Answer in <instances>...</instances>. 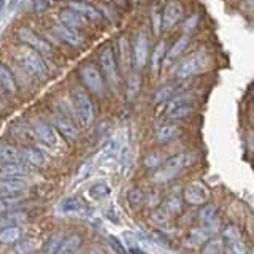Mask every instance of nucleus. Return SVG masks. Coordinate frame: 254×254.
Returning <instances> with one entry per match:
<instances>
[{"instance_id":"f03ea898","label":"nucleus","mask_w":254,"mask_h":254,"mask_svg":"<svg viewBox=\"0 0 254 254\" xmlns=\"http://www.w3.org/2000/svg\"><path fill=\"white\" fill-rule=\"evenodd\" d=\"M208 64H210L208 56H205L203 53H194L177 64V67H175V78L189 79L192 76H197L208 68Z\"/></svg>"},{"instance_id":"4c0bfd02","label":"nucleus","mask_w":254,"mask_h":254,"mask_svg":"<svg viewBox=\"0 0 254 254\" xmlns=\"http://www.w3.org/2000/svg\"><path fill=\"white\" fill-rule=\"evenodd\" d=\"M110 188L105 185V183H95L94 186L89 188V195L92 198H95V200H102V198H105L110 195Z\"/></svg>"},{"instance_id":"a211bd4d","label":"nucleus","mask_w":254,"mask_h":254,"mask_svg":"<svg viewBox=\"0 0 254 254\" xmlns=\"http://www.w3.org/2000/svg\"><path fill=\"white\" fill-rule=\"evenodd\" d=\"M190 43V35L189 34H185V35H181L177 42H175L172 45V48L169 50V53L165 54V64H172L175 59H178L180 58V54L181 53H185V50L189 46Z\"/></svg>"},{"instance_id":"7c9ffc66","label":"nucleus","mask_w":254,"mask_h":254,"mask_svg":"<svg viewBox=\"0 0 254 254\" xmlns=\"http://www.w3.org/2000/svg\"><path fill=\"white\" fill-rule=\"evenodd\" d=\"M177 94V84H165L162 86L161 89H159L156 94H154V102L156 103H161V102H167V100H170L173 99V95Z\"/></svg>"},{"instance_id":"f3484780","label":"nucleus","mask_w":254,"mask_h":254,"mask_svg":"<svg viewBox=\"0 0 254 254\" xmlns=\"http://www.w3.org/2000/svg\"><path fill=\"white\" fill-rule=\"evenodd\" d=\"M26 188V183L19 178H3L0 181V195L2 197H14Z\"/></svg>"},{"instance_id":"b1692460","label":"nucleus","mask_w":254,"mask_h":254,"mask_svg":"<svg viewBox=\"0 0 254 254\" xmlns=\"http://www.w3.org/2000/svg\"><path fill=\"white\" fill-rule=\"evenodd\" d=\"M22 161H26L32 167H43L46 159H45V154L38 148L30 146L22 151Z\"/></svg>"},{"instance_id":"bb28decb","label":"nucleus","mask_w":254,"mask_h":254,"mask_svg":"<svg viewBox=\"0 0 254 254\" xmlns=\"http://www.w3.org/2000/svg\"><path fill=\"white\" fill-rule=\"evenodd\" d=\"M121 149H123L121 141H119L118 138L111 140L108 145L103 148V151H102V159H103V161H113V159H116L119 156Z\"/></svg>"},{"instance_id":"ddd939ff","label":"nucleus","mask_w":254,"mask_h":254,"mask_svg":"<svg viewBox=\"0 0 254 254\" xmlns=\"http://www.w3.org/2000/svg\"><path fill=\"white\" fill-rule=\"evenodd\" d=\"M148 51H149V42L145 34H140L135 40L133 45V64L137 68H141L146 65L148 62Z\"/></svg>"},{"instance_id":"c03bdc74","label":"nucleus","mask_w":254,"mask_h":254,"mask_svg":"<svg viewBox=\"0 0 254 254\" xmlns=\"http://www.w3.org/2000/svg\"><path fill=\"white\" fill-rule=\"evenodd\" d=\"M222 235H224V238L227 242H232V240H237V238H240V232H238V229L235 226H229Z\"/></svg>"},{"instance_id":"393cba45","label":"nucleus","mask_w":254,"mask_h":254,"mask_svg":"<svg viewBox=\"0 0 254 254\" xmlns=\"http://www.w3.org/2000/svg\"><path fill=\"white\" fill-rule=\"evenodd\" d=\"M0 84L3 86L5 91L11 92V94L16 92V81L13 78V73L3 62H0Z\"/></svg>"},{"instance_id":"8fccbe9b","label":"nucleus","mask_w":254,"mask_h":254,"mask_svg":"<svg viewBox=\"0 0 254 254\" xmlns=\"http://www.w3.org/2000/svg\"><path fill=\"white\" fill-rule=\"evenodd\" d=\"M89 254H105V253H103L100 248H92V250L89 251Z\"/></svg>"},{"instance_id":"a878e982","label":"nucleus","mask_w":254,"mask_h":254,"mask_svg":"<svg viewBox=\"0 0 254 254\" xmlns=\"http://www.w3.org/2000/svg\"><path fill=\"white\" fill-rule=\"evenodd\" d=\"M21 238V230L18 226H10L0 229V242L6 245H14Z\"/></svg>"},{"instance_id":"9b49d317","label":"nucleus","mask_w":254,"mask_h":254,"mask_svg":"<svg viewBox=\"0 0 254 254\" xmlns=\"http://www.w3.org/2000/svg\"><path fill=\"white\" fill-rule=\"evenodd\" d=\"M181 18H183V5L180 2H177V0H172V2L165 5L164 11L161 14L162 29L170 30L172 27L177 26Z\"/></svg>"},{"instance_id":"2eb2a0df","label":"nucleus","mask_w":254,"mask_h":254,"mask_svg":"<svg viewBox=\"0 0 254 254\" xmlns=\"http://www.w3.org/2000/svg\"><path fill=\"white\" fill-rule=\"evenodd\" d=\"M70 8L89 21H100V18H102V14L97 8L92 6L91 3L84 2V0H73V2L70 3Z\"/></svg>"},{"instance_id":"dca6fc26","label":"nucleus","mask_w":254,"mask_h":254,"mask_svg":"<svg viewBox=\"0 0 254 254\" xmlns=\"http://www.w3.org/2000/svg\"><path fill=\"white\" fill-rule=\"evenodd\" d=\"M53 30H54V34L58 35L59 38H62L64 42H67L68 45H79L81 43V37L78 35V30L76 29H71L68 26H65V24H62V22H56L54 26H53Z\"/></svg>"},{"instance_id":"9d476101","label":"nucleus","mask_w":254,"mask_h":254,"mask_svg":"<svg viewBox=\"0 0 254 254\" xmlns=\"http://www.w3.org/2000/svg\"><path fill=\"white\" fill-rule=\"evenodd\" d=\"M185 200L189 203V205H205L206 200H208L210 197V192L208 189H206L205 185H202V183H190V185H188L185 188Z\"/></svg>"},{"instance_id":"864d4df0","label":"nucleus","mask_w":254,"mask_h":254,"mask_svg":"<svg viewBox=\"0 0 254 254\" xmlns=\"http://www.w3.org/2000/svg\"><path fill=\"white\" fill-rule=\"evenodd\" d=\"M71 2H73V0H71Z\"/></svg>"},{"instance_id":"5701e85b","label":"nucleus","mask_w":254,"mask_h":254,"mask_svg":"<svg viewBox=\"0 0 254 254\" xmlns=\"http://www.w3.org/2000/svg\"><path fill=\"white\" fill-rule=\"evenodd\" d=\"M81 245H83V238L78 234H73L67 238H64L61 248L56 254H76L79 248H81Z\"/></svg>"},{"instance_id":"39448f33","label":"nucleus","mask_w":254,"mask_h":254,"mask_svg":"<svg viewBox=\"0 0 254 254\" xmlns=\"http://www.w3.org/2000/svg\"><path fill=\"white\" fill-rule=\"evenodd\" d=\"M99 61H100V67H102V75L107 78V81L116 87L119 81V75H118V64L116 58L113 53V48L105 46L99 54Z\"/></svg>"},{"instance_id":"1a4fd4ad","label":"nucleus","mask_w":254,"mask_h":254,"mask_svg":"<svg viewBox=\"0 0 254 254\" xmlns=\"http://www.w3.org/2000/svg\"><path fill=\"white\" fill-rule=\"evenodd\" d=\"M18 37L22 40L24 43L29 45L32 50H35L40 54H51V46L46 40L40 38L34 30H30L29 27H21L18 30Z\"/></svg>"},{"instance_id":"aec40b11","label":"nucleus","mask_w":254,"mask_h":254,"mask_svg":"<svg viewBox=\"0 0 254 254\" xmlns=\"http://www.w3.org/2000/svg\"><path fill=\"white\" fill-rule=\"evenodd\" d=\"M118 50H119V62H121V68L124 71H129L132 67V56H130V46L127 37H121L118 42Z\"/></svg>"},{"instance_id":"6ab92c4d","label":"nucleus","mask_w":254,"mask_h":254,"mask_svg":"<svg viewBox=\"0 0 254 254\" xmlns=\"http://www.w3.org/2000/svg\"><path fill=\"white\" fill-rule=\"evenodd\" d=\"M181 135V127L177 124H165L159 127L156 132V140L157 143H169L175 138H178Z\"/></svg>"},{"instance_id":"6e6552de","label":"nucleus","mask_w":254,"mask_h":254,"mask_svg":"<svg viewBox=\"0 0 254 254\" xmlns=\"http://www.w3.org/2000/svg\"><path fill=\"white\" fill-rule=\"evenodd\" d=\"M53 126L64 138L67 140H76L78 138V126L68 115L58 111L53 115Z\"/></svg>"},{"instance_id":"0eeeda50","label":"nucleus","mask_w":254,"mask_h":254,"mask_svg":"<svg viewBox=\"0 0 254 254\" xmlns=\"http://www.w3.org/2000/svg\"><path fill=\"white\" fill-rule=\"evenodd\" d=\"M192 111H194V105L190 95H178V97L170 99L169 107L165 110V116L170 119H185Z\"/></svg>"},{"instance_id":"f8f14e48","label":"nucleus","mask_w":254,"mask_h":254,"mask_svg":"<svg viewBox=\"0 0 254 254\" xmlns=\"http://www.w3.org/2000/svg\"><path fill=\"white\" fill-rule=\"evenodd\" d=\"M34 132L37 133V137L42 140L43 143L50 146H58L59 137H58V130L54 129L53 124H48L45 121H35L34 124Z\"/></svg>"},{"instance_id":"c756f323","label":"nucleus","mask_w":254,"mask_h":254,"mask_svg":"<svg viewBox=\"0 0 254 254\" xmlns=\"http://www.w3.org/2000/svg\"><path fill=\"white\" fill-rule=\"evenodd\" d=\"M206 240H208V232H206V229H194L189 232V235L186 238V243L189 246H200Z\"/></svg>"},{"instance_id":"79ce46f5","label":"nucleus","mask_w":254,"mask_h":254,"mask_svg":"<svg viewBox=\"0 0 254 254\" xmlns=\"http://www.w3.org/2000/svg\"><path fill=\"white\" fill-rule=\"evenodd\" d=\"M16 202H18L16 197H0V214L6 213Z\"/></svg>"},{"instance_id":"e433bc0d","label":"nucleus","mask_w":254,"mask_h":254,"mask_svg":"<svg viewBox=\"0 0 254 254\" xmlns=\"http://www.w3.org/2000/svg\"><path fill=\"white\" fill-rule=\"evenodd\" d=\"M164 54H165V43L161 42V43H157V46L154 48L153 58H151V67H153L154 73L159 70V67H161V64L164 61Z\"/></svg>"},{"instance_id":"37998d69","label":"nucleus","mask_w":254,"mask_h":254,"mask_svg":"<svg viewBox=\"0 0 254 254\" xmlns=\"http://www.w3.org/2000/svg\"><path fill=\"white\" fill-rule=\"evenodd\" d=\"M221 253V242L210 240L203 246V254H219Z\"/></svg>"},{"instance_id":"2f4dec72","label":"nucleus","mask_w":254,"mask_h":254,"mask_svg":"<svg viewBox=\"0 0 254 254\" xmlns=\"http://www.w3.org/2000/svg\"><path fill=\"white\" fill-rule=\"evenodd\" d=\"M62 242H64V235L61 232L51 234L50 238L46 240V245H45V254H56L59 251Z\"/></svg>"},{"instance_id":"4be33fe9","label":"nucleus","mask_w":254,"mask_h":254,"mask_svg":"<svg viewBox=\"0 0 254 254\" xmlns=\"http://www.w3.org/2000/svg\"><path fill=\"white\" fill-rule=\"evenodd\" d=\"M0 161L2 162H22V151L8 143H0Z\"/></svg>"},{"instance_id":"3c124183","label":"nucleus","mask_w":254,"mask_h":254,"mask_svg":"<svg viewBox=\"0 0 254 254\" xmlns=\"http://www.w3.org/2000/svg\"><path fill=\"white\" fill-rule=\"evenodd\" d=\"M8 2H10V0H0V11H2L3 8L8 5Z\"/></svg>"},{"instance_id":"cd10ccee","label":"nucleus","mask_w":254,"mask_h":254,"mask_svg":"<svg viewBox=\"0 0 254 254\" xmlns=\"http://www.w3.org/2000/svg\"><path fill=\"white\" fill-rule=\"evenodd\" d=\"M198 218L203 226H213L218 221V211L213 205H205L198 213Z\"/></svg>"},{"instance_id":"c9c22d12","label":"nucleus","mask_w":254,"mask_h":254,"mask_svg":"<svg viewBox=\"0 0 254 254\" xmlns=\"http://www.w3.org/2000/svg\"><path fill=\"white\" fill-rule=\"evenodd\" d=\"M127 200L132 206H138L146 200V192L141 188H132L127 192Z\"/></svg>"},{"instance_id":"72a5a7b5","label":"nucleus","mask_w":254,"mask_h":254,"mask_svg":"<svg viewBox=\"0 0 254 254\" xmlns=\"http://www.w3.org/2000/svg\"><path fill=\"white\" fill-rule=\"evenodd\" d=\"M26 219V214L24 213H10L5 214V216H0V229L10 227V226H19L21 222Z\"/></svg>"},{"instance_id":"473e14b6","label":"nucleus","mask_w":254,"mask_h":254,"mask_svg":"<svg viewBox=\"0 0 254 254\" xmlns=\"http://www.w3.org/2000/svg\"><path fill=\"white\" fill-rule=\"evenodd\" d=\"M83 208V203L78 200L76 197H65L59 203V210L62 213H76Z\"/></svg>"},{"instance_id":"20e7f679","label":"nucleus","mask_w":254,"mask_h":254,"mask_svg":"<svg viewBox=\"0 0 254 254\" xmlns=\"http://www.w3.org/2000/svg\"><path fill=\"white\" fill-rule=\"evenodd\" d=\"M73 103H75V115L78 124L81 127H89L95 116V108L91 97L86 94V91L78 89L73 94Z\"/></svg>"},{"instance_id":"4468645a","label":"nucleus","mask_w":254,"mask_h":254,"mask_svg":"<svg viewBox=\"0 0 254 254\" xmlns=\"http://www.w3.org/2000/svg\"><path fill=\"white\" fill-rule=\"evenodd\" d=\"M29 172V167L22 162H3L0 165V178H22Z\"/></svg>"},{"instance_id":"c85d7f7f","label":"nucleus","mask_w":254,"mask_h":254,"mask_svg":"<svg viewBox=\"0 0 254 254\" xmlns=\"http://www.w3.org/2000/svg\"><path fill=\"white\" fill-rule=\"evenodd\" d=\"M161 208L169 214V216H173V214H178L181 211V200L177 195H170L167 197L165 200L161 203Z\"/></svg>"},{"instance_id":"49530a36","label":"nucleus","mask_w":254,"mask_h":254,"mask_svg":"<svg viewBox=\"0 0 254 254\" xmlns=\"http://www.w3.org/2000/svg\"><path fill=\"white\" fill-rule=\"evenodd\" d=\"M197 21H198V16H197V14L190 16V18L186 21V24H185V30L188 32V34H189V32L197 26Z\"/></svg>"},{"instance_id":"7ed1b4c3","label":"nucleus","mask_w":254,"mask_h":254,"mask_svg":"<svg viewBox=\"0 0 254 254\" xmlns=\"http://www.w3.org/2000/svg\"><path fill=\"white\" fill-rule=\"evenodd\" d=\"M190 162H192V154L181 153L177 156H172L161 165V169H157L154 172L153 180L156 183H169L177 177L181 170H185Z\"/></svg>"},{"instance_id":"a19ab883","label":"nucleus","mask_w":254,"mask_h":254,"mask_svg":"<svg viewBox=\"0 0 254 254\" xmlns=\"http://www.w3.org/2000/svg\"><path fill=\"white\" fill-rule=\"evenodd\" d=\"M14 135H16V138H19V140L32 141V140H34L35 132H34V130H30L26 124H24V126L21 124V126H19V130H18V129H14Z\"/></svg>"},{"instance_id":"ea45409f","label":"nucleus","mask_w":254,"mask_h":254,"mask_svg":"<svg viewBox=\"0 0 254 254\" xmlns=\"http://www.w3.org/2000/svg\"><path fill=\"white\" fill-rule=\"evenodd\" d=\"M224 254H246V246L242 242V238H237V240L227 242Z\"/></svg>"},{"instance_id":"f704fd0d","label":"nucleus","mask_w":254,"mask_h":254,"mask_svg":"<svg viewBox=\"0 0 254 254\" xmlns=\"http://www.w3.org/2000/svg\"><path fill=\"white\" fill-rule=\"evenodd\" d=\"M140 75L138 73H132L129 75V79H127V99L133 100L137 97V94L140 91Z\"/></svg>"},{"instance_id":"a18cd8bd","label":"nucleus","mask_w":254,"mask_h":254,"mask_svg":"<svg viewBox=\"0 0 254 254\" xmlns=\"http://www.w3.org/2000/svg\"><path fill=\"white\" fill-rule=\"evenodd\" d=\"M162 164V159L159 154H149L146 159H145V165L148 169H154V167H159Z\"/></svg>"},{"instance_id":"f257e3e1","label":"nucleus","mask_w":254,"mask_h":254,"mask_svg":"<svg viewBox=\"0 0 254 254\" xmlns=\"http://www.w3.org/2000/svg\"><path fill=\"white\" fill-rule=\"evenodd\" d=\"M16 61L21 64V67L27 71L30 76H34L37 79H45L48 75V70L45 62L40 58V53H37L32 48L21 46L16 51Z\"/></svg>"},{"instance_id":"603ef678","label":"nucleus","mask_w":254,"mask_h":254,"mask_svg":"<svg viewBox=\"0 0 254 254\" xmlns=\"http://www.w3.org/2000/svg\"><path fill=\"white\" fill-rule=\"evenodd\" d=\"M130 254H145L141 250H138V248H130Z\"/></svg>"},{"instance_id":"423d86ee","label":"nucleus","mask_w":254,"mask_h":254,"mask_svg":"<svg viewBox=\"0 0 254 254\" xmlns=\"http://www.w3.org/2000/svg\"><path fill=\"white\" fill-rule=\"evenodd\" d=\"M79 78H81L83 84L89 91L95 94L103 92V75H102V70H99L97 65H94V64H84V65L79 68Z\"/></svg>"},{"instance_id":"de8ad7c7","label":"nucleus","mask_w":254,"mask_h":254,"mask_svg":"<svg viewBox=\"0 0 254 254\" xmlns=\"http://www.w3.org/2000/svg\"><path fill=\"white\" fill-rule=\"evenodd\" d=\"M34 6L37 11H45L48 6H50V0H35Z\"/></svg>"},{"instance_id":"412c9836","label":"nucleus","mask_w":254,"mask_h":254,"mask_svg":"<svg viewBox=\"0 0 254 254\" xmlns=\"http://www.w3.org/2000/svg\"><path fill=\"white\" fill-rule=\"evenodd\" d=\"M59 18H61V22L62 24H65V26H68V27H71V29H81V27H84V24H86V18H83L81 14L79 13H76V11H73L70 8V10H65V11H62L61 14H59Z\"/></svg>"},{"instance_id":"58836bf2","label":"nucleus","mask_w":254,"mask_h":254,"mask_svg":"<svg viewBox=\"0 0 254 254\" xmlns=\"http://www.w3.org/2000/svg\"><path fill=\"white\" fill-rule=\"evenodd\" d=\"M35 250V240L32 238H26V240H18L14 243V251L16 254H32Z\"/></svg>"},{"instance_id":"09e8293b","label":"nucleus","mask_w":254,"mask_h":254,"mask_svg":"<svg viewBox=\"0 0 254 254\" xmlns=\"http://www.w3.org/2000/svg\"><path fill=\"white\" fill-rule=\"evenodd\" d=\"M110 242H111V245H113V246H115V250H116V251H119V253H123V254L126 253V250H124V246H121V243H119V242L116 240V238H115V237H111V238H110Z\"/></svg>"}]
</instances>
